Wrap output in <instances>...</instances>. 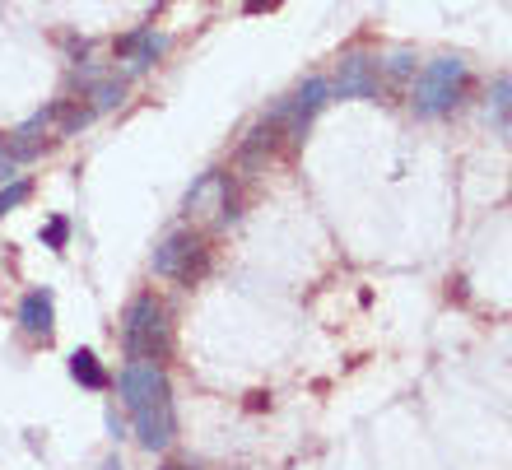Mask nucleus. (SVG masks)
I'll return each mask as SVG.
<instances>
[{
    "mask_svg": "<svg viewBox=\"0 0 512 470\" xmlns=\"http://www.w3.org/2000/svg\"><path fill=\"white\" fill-rule=\"evenodd\" d=\"M122 401L135 419V433L149 452H163V447L177 438V405H173V387L163 377L159 363H131L122 377Z\"/></svg>",
    "mask_w": 512,
    "mask_h": 470,
    "instance_id": "1",
    "label": "nucleus"
},
{
    "mask_svg": "<svg viewBox=\"0 0 512 470\" xmlns=\"http://www.w3.org/2000/svg\"><path fill=\"white\" fill-rule=\"evenodd\" d=\"M122 350L131 363H163L173 354V322L163 298L135 294L122 312Z\"/></svg>",
    "mask_w": 512,
    "mask_h": 470,
    "instance_id": "2",
    "label": "nucleus"
},
{
    "mask_svg": "<svg viewBox=\"0 0 512 470\" xmlns=\"http://www.w3.org/2000/svg\"><path fill=\"white\" fill-rule=\"evenodd\" d=\"M466 61L461 56H438V61H429V66L419 70V80H415V112L424 121H438L447 117V112L461 103V94H466Z\"/></svg>",
    "mask_w": 512,
    "mask_h": 470,
    "instance_id": "3",
    "label": "nucleus"
},
{
    "mask_svg": "<svg viewBox=\"0 0 512 470\" xmlns=\"http://www.w3.org/2000/svg\"><path fill=\"white\" fill-rule=\"evenodd\" d=\"M210 261H215V252H210L201 229H177L154 247V275L177 284H201L210 275Z\"/></svg>",
    "mask_w": 512,
    "mask_h": 470,
    "instance_id": "4",
    "label": "nucleus"
},
{
    "mask_svg": "<svg viewBox=\"0 0 512 470\" xmlns=\"http://www.w3.org/2000/svg\"><path fill=\"white\" fill-rule=\"evenodd\" d=\"M326 103H331V84H326V80H303L294 94L284 98V103H275V108H270V117L280 121L289 140H303V135H308V126H312V117H317Z\"/></svg>",
    "mask_w": 512,
    "mask_h": 470,
    "instance_id": "5",
    "label": "nucleus"
},
{
    "mask_svg": "<svg viewBox=\"0 0 512 470\" xmlns=\"http://www.w3.org/2000/svg\"><path fill=\"white\" fill-rule=\"evenodd\" d=\"M331 94L336 98H378L382 80H378V56L368 52H345L340 56V70L331 80Z\"/></svg>",
    "mask_w": 512,
    "mask_h": 470,
    "instance_id": "6",
    "label": "nucleus"
},
{
    "mask_svg": "<svg viewBox=\"0 0 512 470\" xmlns=\"http://www.w3.org/2000/svg\"><path fill=\"white\" fill-rule=\"evenodd\" d=\"M280 135H284V126L266 112V121H261V126H252V131H247V140L238 145V168H243L247 177H252L256 168H266V159L280 149Z\"/></svg>",
    "mask_w": 512,
    "mask_h": 470,
    "instance_id": "7",
    "label": "nucleus"
},
{
    "mask_svg": "<svg viewBox=\"0 0 512 470\" xmlns=\"http://www.w3.org/2000/svg\"><path fill=\"white\" fill-rule=\"evenodd\" d=\"M19 326H24V336L33 340H52V294L47 289H33V294H24V303H19Z\"/></svg>",
    "mask_w": 512,
    "mask_h": 470,
    "instance_id": "8",
    "label": "nucleus"
},
{
    "mask_svg": "<svg viewBox=\"0 0 512 470\" xmlns=\"http://www.w3.org/2000/svg\"><path fill=\"white\" fill-rule=\"evenodd\" d=\"M94 117H98L94 103H80V98H56L52 103V131L56 135H80Z\"/></svg>",
    "mask_w": 512,
    "mask_h": 470,
    "instance_id": "9",
    "label": "nucleus"
},
{
    "mask_svg": "<svg viewBox=\"0 0 512 470\" xmlns=\"http://www.w3.org/2000/svg\"><path fill=\"white\" fill-rule=\"evenodd\" d=\"M70 377H75L80 387H89V391H103V387L112 382L108 368L98 363V354H94V350H75V354H70Z\"/></svg>",
    "mask_w": 512,
    "mask_h": 470,
    "instance_id": "10",
    "label": "nucleus"
},
{
    "mask_svg": "<svg viewBox=\"0 0 512 470\" xmlns=\"http://www.w3.org/2000/svg\"><path fill=\"white\" fill-rule=\"evenodd\" d=\"M489 121L503 135H512V75H499V80L489 84Z\"/></svg>",
    "mask_w": 512,
    "mask_h": 470,
    "instance_id": "11",
    "label": "nucleus"
},
{
    "mask_svg": "<svg viewBox=\"0 0 512 470\" xmlns=\"http://www.w3.org/2000/svg\"><path fill=\"white\" fill-rule=\"evenodd\" d=\"M168 52V38H154V33H145V38L135 42L131 52H122V61H126V75H140V70H149L159 56Z\"/></svg>",
    "mask_w": 512,
    "mask_h": 470,
    "instance_id": "12",
    "label": "nucleus"
},
{
    "mask_svg": "<svg viewBox=\"0 0 512 470\" xmlns=\"http://www.w3.org/2000/svg\"><path fill=\"white\" fill-rule=\"evenodd\" d=\"M28 196H33V187H28V182H19V177H14L10 187H0V219L10 215L14 205H24Z\"/></svg>",
    "mask_w": 512,
    "mask_h": 470,
    "instance_id": "13",
    "label": "nucleus"
},
{
    "mask_svg": "<svg viewBox=\"0 0 512 470\" xmlns=\"http://www.w3.org/2000/svg\"><path fill=\"white\" fill-rule=\"evenodd\" d=\"M387 75H391V80H396V84H401V80H410V75H415V56H410V52H396V56H387Z\"/></svg>",
    "mask_w": 512,
    "mask_h": 470,
    "instance_id": "14",
    "label": "nucleus"
},
{
    "mask_svg": "<svg viewBox=\"0 0 512 470\" xmlns=\"http://www.w3.org/2000/svg\"><path fill=\"white\" fill-rule=\"evenodd\" d=\"M66 238H70V224H66V219H52V224L42 229V242H47V247H66Z\"/></svg>",
    "mask_w": 512,
    "mask_h": 470,
    "instance_id": "15",
    "label": "nucleus"
},
{
    "mask_svg": "<svg viewBox=\"0 0 512 470\" xmlns=\"http://www.w3.org/2000/svg\"><path fill=\"white\" fill-rule=\"evenodd\" d=\"M275 5H280V0H247L243 10H247V14H261V10H275Z\"/></svg>",
    "mask_w": 512,
    "mask_h": 470,
    "instance_id": "16",
    "label": "nucleus"
},
{
    "mask_svg": "<svg viewBox=\"0 0 512 470\" xmlns=\"http://www.w3.org/2000/svg\"><path fill=\"white\" fill-rule=\"evenodd\" d=\"M0 182H14V159H10V154L0 159Z\"/></svg>",
    "mask_w": 512,
    "mask_h": 470,
    "instance_id": "17",
    "label": "nucleus"
},
{
    "mask_svg": "<svg viewBox=\"0 0 512 470\" xmlns=\"http://www.w3.org/2000/svg\"><path fill=\"white\" fill-rule=\"evenodd\" d=\"M163 470H191V466H163Z\"/></svg>",
    "mask_w": 512,
    "mask_h": 470,
    "instance_id": "18",
    "label": "nucleus"
},
{
    "mask_svg": "<svg viewBox=\"0 0 512 470\" xmlns=\"http://www.w3.org/2000/svg\"><path fill=\"white\" fill-rule=\"evenodd\" d=\"M0 154H5V135H0Z\"/></svg>",
    "mask_w": 512,
    "mask_h": 470,
    "instance_id": "19",
    "label": "nucleus"
}]
</instances>
